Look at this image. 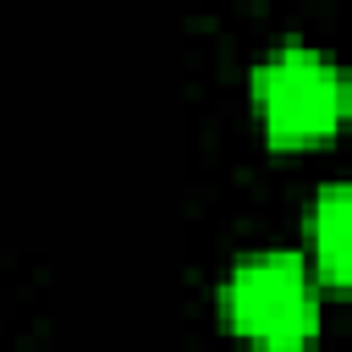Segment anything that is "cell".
<instances>
[{
    "mask_svg": "<svg viewBox=\"0 0 352 352\" xmlns=\"http://www.w3.org/2000/svg\"><path fill=\"white\" fill-rule=\"evenodd\" d=\"M220 308L242 341L258 352H302L319 336V292L297 253L264 248L231 264Z\"/></svg>",
    "mask_w": 352,
    "mask_h": 352,
    "instance_id": "6da1fadb",
    "label": "cell"
},
{
    "mask_svg": "<svg viewBox=\"0 0 352 352\" xmlns=\"http://www.w3.org/2000/svg\"><path fill=\"white\" fill-rule=\"evenodd\" d=\"M253 104L275 148H308L352 116V72L330 66L308 44H280L253 72Z\"/></svg>",
    "mask_w": 352,
    "mask_h": 352,
    "instance_id": "7a4b0ae2",
    "label": "cell"
},
{
    "mask_svg": "<svg viewBox=\"0 0 352 352\" xmlns=\"http://www.w3.org/2000/svg\"><path fill=\"white\" fill-rule=\"evenodd\" d=\"M308 236H314L319 275L352 292V182L319 187V198L308 209Z\"/></svg>",
    "mask_w": 352,
    "mask_h": 352,
    "instance_id": "3957f363",
    "label": "cell"
}]
</instances>
